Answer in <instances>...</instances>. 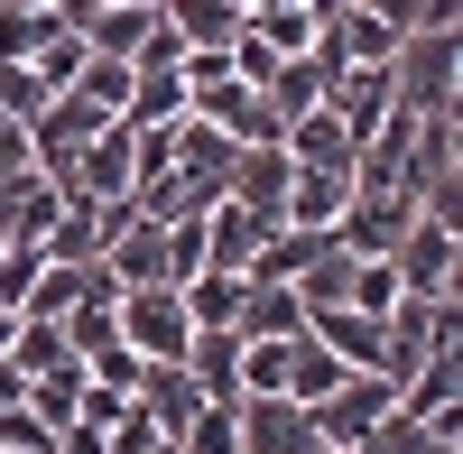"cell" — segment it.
Listing matches in <instances>:
<instances>
[{"mask_svg":"<svg viewBox=\"0 0 463 454\" xmlns=\"http://www.w3.org/2000/svg\"><path fill=\"white\" fill-rule=\"evenodd\" d=\"M343 288H353V251H343V241H334V251L316 260V270H306V279H297V297H306V307H343Z\"/></svg>","mask_w":463,"mask_h":454,"instance_id":"484cf974","label":"cell"},{"mask_svg":"<svg viewBox=\"0 0 463 454\" xmlns=\"http://www.w3.org/2000/svg\"><path fill=\"white\" fill-rule=\"evenodd\" d=\"M241 37H260L269 56H306L316 47V19H306V0H269V10H241Z\"/></svg>","mask_w":463,"mask_h":454,"instance_id":"e0dca14e","label":"cell"},{"mask_svg":"<svg viewBox=\"0 0 463 454\" xmlns=\"http://www.w3.org/2000/svg\"><path fill=\"white\" fill-rule=\"evenodd\" d=\"M0 454H28V445H0Z\"/></svg>","mask_w":463,"mask_h":454,"instance_id":"d6a6232c","label":"cell"},{"mask_svg":"<svg viewBox=\"0 0 463 454\" xmlns=\"http://www.w3.org/2000/svg\"><path fill=\"white\" fill-rule=\"evenodd\" d=\"M232 418H241V454H316V418H306V399L241 390V399H232Z\"/></svg>","mask_w":463,"mask_h":454,"instance_id":"8992f818","label":"cell"},{"mask_svg":"<svg viewBox=\"0 0 463 454\" xmlns=\"http://www.w3.org/2000/svg\"><path fill=\"white\" fill-rule=\"evenodd\" d=\"M102 454H176V436H167V427H148L139 408H130L121 427H102Z\"/></svg>","mask_w":463,"mask_h":454,"instance_id":"4316f807","label":"cell"},{"mask_svg":"<svg viewBox=\"0 0 463 454\" xmlns=\"http://www.w3.org/2000/svg\"><path fill=\"white\" fill-rule=\"evenodd\" d=\"M325 74H334V65L306 47V56H279V65H269V84H260V93H269V111H279V121H297V111H316Z\"/></svg>","mask_w":463,"mask_h":454,"instance_id":"2e32d148","label":"cell"},{"mask_svg":"<svg viewBox=\"0 0 463 454\" xmlns=\"http://www.w3.org/2000/svg\"><path fill=\"white\" fill-rule=\"evenodd\" d=\"M343 195H353V167H288V222H306V232H334Z\"/></svg>","mask_w":463,"mask_h":454,"instance_id":"7c38bea8","label":"cell"},{"mask_svg":"<svg viewBox=\"0 0 463 454\" xmlns=\"http://www.w3.org/2000/svg\"><path fill=\"white\" fill-rule=\"evenodd\" d=\"M19 10H47V0H19Z\"/></svg>","mask_w":463,"mask_h":454,"instance_id":"1f68e13d","label":"cell"},{"mask_svg":"<svg viewBox=\"0 0 463 454\" xmlns=\"http://www.w3.org/2000/svg\"><path fill=\"white\" fill-rule=\"evenodd\" d=\"M19 167H37V158H28V121H19V111H0V176H19Z\"/></svg>","mask_w":463,"mask_h":454,"instance_id":"f546056e","label":"cell"},{"mask_svg":"<svg viewBox=\"0 0 463 454\" xmlns=\"http://www.w3.org/2000/svg\"><path fill=\"white\" fill-rule=\"evenodd\" d=\"M316 102H325V111H334V121L353 130V139H362V130H380V111H390L399 93H390V65H334Z\"/></svg>","mask_w":463,"mask_h":454,"instance_id":"ba28073f","label":"cell"},{"mask_svg":"<svg viewBox=\"0 0 463 454\" xmlns=\"http://www.w3.org/2000/svg\"><path fill=\"white\" fill-rule=\"evenodd\" d=\"M306 334H316L334 362L380 371V316H362V307H306Z\"/></svg>","mask_w":463,"mask_h":454,"instance_id":"30bf717a","label":"cell"},{"mask_svg":"<svg viewBox=\"0 0 463 454\" xmlns=\"http://www.w3.org/2000/svg\"><path fill=\"white\" fill-rule=\"evenodd\" d=\"M343 371H353V362H334V353L316 344V334H297V371H288V399H325V390L343 381Z\"/></svg>","mask_w":463,"mask_h":454,"instance_id":"603a6c76","label":"cell"},{"mask_svg":"<svg viewBox=\"0 0 463 454\" xmlns=\"http://www.w3.org/2000/svg\"><path fill=\"white\" fill-rule=\"evenodd\" d=\"M279 148H288V167H353V130H343L325 102L297 111V121L279 130Z\"/></svg>","mask_w":463,"mask_h":454,"instance_id":"4fadbf2b","label":"cell"},{"mask_svg":"<svg viewBox=\"0 0 463 454\" xmlns=\"http://www.w3.org/2000/svg\"><path fill=\"white\" fill-rule=\"evenodd\" d=\"M28 74H37V84H47V93H65V84H74V74H84V37H74V28H56V37H47V47H37V56H28Z\"/></svg>","mask_w":463,"mask_h":454,"instance_id":"d4e9b609","label":"cell"},{"mask_svg":"<svg viewBox=\"0 0 463 454\" xmlns=\"http://www.w3.org/2000/svg\"><path fill=\"white\" fill-rule=\"evenodd\" d=\"M19 390H28V381H19V362L0 353V408H19Z\"/></svg>","mask_w":463,"mask_h":454,"instance_id":"4dcf8cb0","label":"cell"},{"mask_svg":"<svg viewBox=\"0 0 463 454\" xmlns=\"http://www.w3.org/2000/svg\"><path fill=\"white\" fill-rule=\"evenodd\" d=\"M390 408H399V390L380 381V371H343L325 399H306V418H316V445L353 454V445H371V427L390 418Z\"/></svg>","mask_w":463,"mask_h":454,"instance_id":"7a4b0ae2","label":"cell"},{"mask_svg":"<svg viewBox=\"0 0 463 454\" xmlns=\"http://www.w3.org/2000/svg\"><path fill=\"white\" fill-rule=\"evenodd\" d=\"M297 334H306V325H297ZM297 334L241 344V390H279V399H288V371H297Z\"/></svg>","mask_w":463,"mask_h":454,"instance_id":"44dd1931","label":"cell"},{"mask_svg":"<svg viewBox=\"0 0 463 454\" xmlns=\"http://www.w3.org/2000/svg\"><path fill=\"white\" fill-rule=\"evenodd\" d=\"M10 362H19V381H37V371H74V334H65V316H19Z\"/></svg>","mask_w":463,"mask_h":454,"instance_id":"9a60e30c","label":"cell"},{"mask_svg":"<svg viewBox=\"0 0 463 454\" xmlns=\"http://www.w3.org/2000/svg\"><path fill=\"white\" fill-rule=\"evenodd\" d=\"M408 222H417V204L399 195V185H353V195H343V213H334V241L353 251V260H390Z\"/></svg>","mask_w":463,"mask_h":454,"instance_id":"277c9868","label":"cell"},{"mask_svg":"<svg viewBox=\"0 0 463 454\" xmlns=\"http://www.w3.org/2000/svg\"><path fill=\"white\" fill-rule=\"evenodd\" d=\"M56 28H65V19H56V0H47V10H19V0H0V65H28Z\"/></svg>","mask_w":463,"mask_h":454,"instance_id":"d6986e66","label":"cell"},{"mask_svg":"<svg viewBox=\"0 0 463 454\" xmlns=\"http://www.w3.org/2000/svg\"><path fill=\"white\" fill-rule=\"evenodd\" d=\"M74 93H84L93 111H111V121H121V102H130V56H93V47H84V74H74Z\"/></svg>","mask_w":463,"mask_h":454,"instance_id":"7402d4cb","label":"cell"},{"mask_svg":"<svg viewBox=\"0 0 463 454\" xmlns=\"http://www.w3.org/2000/svg\"><path fill=\"white\" fill-rule=\"evenodd\" d=\"M176 454H241V418H232V399H204L195 418L176 427Z\"/></svg>","mask_w":463,"mask_h":454,"instance_id":"ffe728a7","label":"cell"},{"mask_svg":"<svg viewBox=\"0 0 463 454\" xmlns=\"http://www.w3.org/2000/svg\"><path fill=\"white\" fill-rule=\"evenodd\" d=\"M390 93H399V111H454L463 102V28H408L390 47Z\"/></svg>","mask_w":463,"mask_h":454,"instance_id":"6da1fadb","label":"cell"},{"mask_svg":"<svg viewBox=\"0 0 463 454\" xmlns=\"http://www.w3.org/2000/svg\"><path fill=\"white\" fill-rule=\"evenodd\" d=\"M84 381L130 390V381H139V353H130V344H93V353H84Z\"/></svg>","mask_w":463,"mask_h":454,"instance_id":"f1b7e54d","label":"cell"},{"mask_svg":"<svg viewBox=\"0 0 463 454\" xmlns=\"http://www.w3.org/2000/svg\"><path fill=\"white\" fill-rule=\"evenodd\" d=\"M353 10H371L380 28H399V37L408 28H454V19H436V0H353Z\"/></svg>","mask_w":463,"mask_h":454,"instance_id":"83f0119b","label":"cell"},{"mask_svg":"<svg viewBox=\"0 0 463 454\" xmlns=\"http://www.w3.org/2000/svg\"><path fill=\"white\" fill-rule=\"evenodd\" d=\"M343 307L390 316V307H399V270H390V260H353V288H343Z\"/></svg>","mask_w":463,"mask_h":454,"instance_id":"cb8c5ba5","label":"cell"},{"mask_svg":"<svg viewBox=\"0 0 463 454\" xmlns=\"http://www.w3.org/2000/svg\"><path fill=\"white\" fill-rule=\"evenodd\" d=\"M56 213H65V185H56L47 167L0 176V241H47V232H56Z\"/></svg>","mask_w":463,"mask_h":454,"instance_id":"52a82bcc","label":"cell"},{"mask_svg":"<svg viewBox=\"0 0 463 454\" xmlns=\"http://www.w3.org/2000/svg\"><path fill=\"white\" fill-rule=\"evenodd\" d=\"M176 111H185V74H176V65H130L121 121H176Z\"/></svg>","mask_w":463,"mask_h":454,"instance_id":"ac0fdd59","label":"cell"},{"mask_svg":"<svg viewBox=\"0 0 463 454\" xmlns=\"http://www.w3.org/2000/svg\"><path fill=\"white\" fill-rule=\"evenodd\" d=\"M297 325H306V297L288 279H241V307H232L241 344H269V334H297Z\"/></svg>","mask_w":463,"mask_h":454,"instance_id":"9c48e42d","label":"cell"},{"mask_svg":"<svg viewBox=\"0 0 463 454\" xmlns=\"http://www.w3.org/2000/svg\"><path fill=\"white\" fill-rule=\"evenodd\" d=\"M390 270H399V288H417V297H454V279H463V241H454V222L417 213L408 232H399V251H390Z\"/></svg>","mask_w":463,"mask_h":454,"instance_id":"5b68a950","label":"cell"},{"mask_svg":"<svg viewBox=\"0 0 463 454\" xmlns=\"http://www.w3.org/2000/svg\"><path fill=\"white\" fill-rule=\"evenodd\" d=\"M121 344L139 353V362H185V334H195V316H185V297L167 288V279H148V288H121Z\"/></svg>","mask_w":463,"mask_h":454,"instance_id":"3957f363","label":"cell"},{"mask_svg":"<svg viewBox=\"0 0 463 454\" xmlns=\"http://www.w3.org/2000/svg\"><path fill=\"white\" fill-rule=\"evenodd\" d=\"M185 371H195L204 399H241V334L232 325H195L185 334Z\"/></svg>","mask_w":463,"mask_h":454,"instance_id":"8fae6325","label":"cell"},{"mask_svg":"<svg viewBox=\"0 0 463 454\" xmlns=\"http://www.w3.org/2000/svg\"><path fill=\"white\" fill-rule=\"evenodd\" d=\"M325 251H334V232H306V222H279V232H269V241L250 251V270H241V279H288V288H297V279L316 270Z\"/></svg>","mask_w":463,"mask_h":454,"instance_id":"5bb4252c","label":"cell"}]
</instances>
